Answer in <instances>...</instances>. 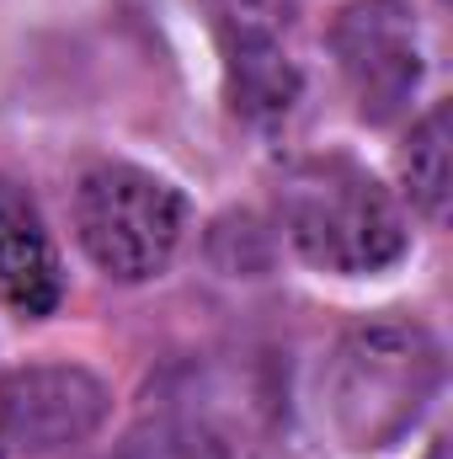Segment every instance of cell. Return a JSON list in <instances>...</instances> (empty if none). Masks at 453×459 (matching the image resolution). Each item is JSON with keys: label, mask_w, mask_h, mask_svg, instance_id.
<instances>
[{"label": "cell", "mask_w": 453, "mask_h": 459, "mask_svg": "<svg viewBox=\"0 0 453 459\" xmlns=\"http://www.w3.org/2000/svg\"><path fill=\"white\" fill-rule=\"evenodd\" d=\"M283 235L321 273L363 278L406 256V214L379 177L346 155H310L283 171L278 187Z\"/></svg>", "instance_id": "2"}, {"label": "cell", "mask_w": 453, "mask_h": 459, "mask_svg": "<svg viewBox=\"0 0 453 459\" xmlns=\"http://www.w3.org/2000/svg\"><path fill=\"white\" fill-rule=\"evenodd\" d=\"M400 177H406V198L422 220H443L449 214V108H432L411 128L406 155H400Z\"/></svg>", "instance_id": "8"}, {"label": "cell", "mask_w": 453, "mask_h": 459, "mask_svg": "<svg viewBox=\"0 0 453 459\" xmlns=\"http://www.w3.org/2000/svg\"><path fill=\"white\" fill-rule=\"evenodd\" d=\"M443 390V347L422 321L373 316L341 332L326 358V422L352 455L395 449Z\"/></svg>", "instance_id": "1"}, {"label": "cell", "mask_w": 453, "mask_h": 459, "mask_svg": "<svg viewBox=\"0 0 453 459\" xmlns=\"http://www.w3.org/2000/svg\"><path fill=\"white\" fill-rule=\"evenodd\" d=\"M219 43H225V81L235 97V113L256 117H283L299 97V70L288 59V48L278 43V32L245 5H219Z\"/></svg>", "instance_id": "6"}, {"label": "cell", "mask_w": 453, "mask_h": 459, "mask_svg": "<svg viewBox=\"0 0 453 459\" xmlns=\"http://www.w3.org/2000/svg\"><path fill=\"white\" fill-rule=\"evenodd\" d=\"M331 54L368 123L406 113L422 86V38L406 0H346L331 27Z\"/></svg>", "instance_id": "5"}, {"label": "cell", "mask_w": 453, "mask_h": 459, "mask_svg": "<svg viewBox=\"0 0 453 459\" xmlns=\"http://www.w3.org/2000/svg\"><path fill=\"white\" fill-rule=\"evenodd\" d=\"M0 299L32 321L54 316L64 299L54 235L43 225L38 204L27 198V187H16L11 177H0Z\"/></svg>", "instance_id": "7"}, {"label": "cell", "mask_w": 453, "mask_h": 459, "mask_svg": "<svg viewBox=\"0 0 453 459\" xmlns=\"http://www.w3.org/2000/svg\"><path fill=\"white\" fill-rule=\"evenodd\" d=\"M75 230L107 278L144 283L171 267L187 235V198L155 171L107 160L91 166L75 187Z\"/></svg>", "instance_id": "3"}, {"label": "cell", "mask_w": 453, "mask_h": 459, "mask_svg": "<svg viewBox=\"0 0 453 459\" xmlns=\"http://www.w3.org/2000/svg\"><path fill=\"white\" fill-rule=\"evenodd\" d=\"M113 411L107 385L81 363H27L0 374V455L43 459L86 444Z\"/></svg>", "instance_id": "4"}]
</instances>
